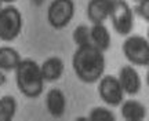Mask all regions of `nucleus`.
<instances>
[{"instance_id":"14","label":"nucleus","mask_w":149,"mask_h":121,"mask_svg":"<svg viewBox=\"0 0 149 121\" xmlns=\"http://www.w3.org/2000/svg\"><path fill=\"white\" fill-rule=\"evenodd\" d=\"M22 61L19 53L15 48L3 46L0 47V70L3 72H13Z\"/></svg>"},{"instance_id":"25","label":"nucleus","mask_w":149,"mask_h":121,"mask_svg":"<svg viewBox=\"0 0 149 121\" xmlns=\"http://www.w3.org/2000/svg\"><path fill=\"white\" fill-rule=\"evenodd\" d=\"M134 1H139V0H134Z\"/></svg>"},{"instance_id":"12","label":"nucleus","mask_w":149,"mask_h":121,"mask_svg":"<svg viewBox=\"0 0 149 121\" xmlns=\"http://www.w3.org/2000/svg\"><path fill=\"white\" fill-rule=\"evenodd\" d=\"M120 114L126 121H142L146 117V107L135 99H128L122 102Z\"/></svg>"},{"instance_id":"7","label":"nucleus","mask_w":149,"mask_h":121,"mask_svg":"<svg viewBox=\"0 0 149 121\" xmlns=\"http://www.w3.org/2000/svg\"><path fill=\"white\" fill-rule=\"evenodd\" d=\"M98 94L101 100L108 106L117 107L124 99V91L117 77L107 74L98 80Z\"/></svg>"},{"instance_id":"3","label":"nucleus","mask_w":149,"mask_h":121,"mask_svg":"<svg viewBox=\"0 0 149 121\" xmlns=\"http://www.w3.org/2000/svg\"><path fill=\"white\" fill-rule=\"evenodd\" d=\"M123 55L133 66H149V40L141 35H128L122 46Z\"/></svg>"},{"instance_id":"5","label":"nucleus","mask_w":149,"mask_h":121,"mask_svg":"<svg viewBox=\"0 0 149 121\" xmlns=\"http://www.w3.org/2000/svg\"><path fill=\"white\" fill-rule=\"evenodd\" d=\"M76 7L73 0H53L47 8V21L54 29H64L73 19Z\"/></svg>"},{"instance_id":"21","label":"nucleus","mask_w":149,"mask_h":121,"mask_svg":"<svg viewBox=\"0 0 149 121\" xmlns=\"http://www.w3.org/2000/svg\"><path fill=\"white\" fill-rule=\"evenodd\" d=\"M0 1H1V4H14V3H15L17 0H0Z\"/></svg>"},{"instance_id":"11","label":"nucleus","mask_w":149,"mask_h":121,"mask_svg":"<svg viewBox=\"0 0 149 121\" xmlns=\"http://www.w3.org/2000/svg\"><path fill=\"white\" fill-rule=\"evenodd\" d=\"M40 69H42L44 81L51 83V81H57L62 77L65 72V63L62 58H59V57H50L43 61Z\"/></svg>"},{"instance_id":"8","label":"nucleus","mask_w":149,"mask_h":121,"mask_svg":"<svg viewBox=\"0 0 149 121\" xmlns=\"http://www.w3.org/2000/svg\"><path fill=\"white\" fill-rule=\"evenodd\" d=\"M119 81L122 84V88L124 94L128 95H137L142 88V81L141 76L137 72V69L133 65H126L119 70Z\"/></svg>"},{"instance_id":"1","label":"nucleus","mask_w":149,"mask_h":121,"mask_svg":"<svg viewBox=\"0 0 149 121\" xmlns=\"http://www.w3.org/2000/svg\"><path fill=\"white\" fill-rule=\"evenodd\" d=\"M107 66L104 51L93 44L77 47L72 57V68L76 77L86 84H94L104 76Z\"/></svg>"},{"instance_id":"4","label":"nucleus","mask_w":149,"mask_h":121,"mask_svg":"<svg viewBox=\"0 0 149 121\" xmlns=\"http://www.w3.org/2000/svg\"><path fill=\"white\" fill-rule=\"evenodd\" d=\"M22 14L14 6H6L0 11V40L14 41L22 32Z\"/></svg>"},{"instance_id":"18","label":"nucleus","mask_w":149,"mask_h":121,"mask_svg":"<svg viewBox=\"0 0 149 121\" xmlns=\"http://www.w3.org/2000/svg\"><path fill=\"white\" fill-rule=\"evenodd\" d=\"M135 11L144 21L149 22V0H139Z\"/></svg>"},{"instance_id":"15","label":"nucleus","mask_w":149,"mask_h":121,"mask_svg":"<svg viewBox=\"0 0 149 121\" xmlns=\"http://www.w3.org/2000/svg\"><path fill=\"white\" fill-rule=\"evenodd\" d=\"M17 114V99L13 95L0 98V121H11Z\"/></svg>"},{"instance_id":"24","label":"nucleus","mask_w":149,"mask_h":121,"mask_svg":"<svg viewBox=\"0 0 149 121\" xmlns=\"http://www.w3.org/2000/svg\"><path fill=\"white\" fill-rule=\"evenodd\" d=\"M1 8H3V7H1V1H0V11H1Z\"/></svg>"},{"instance_id":"13","label":"nucleus","mask_w":149,"mask_h":121,"mask_svg":"<svg viewBox=\"0 0 149 121\" xmlns=\"http://www.w3.org/2000/svg\"><path fill=\"white\" fill-rule=\"evenodd\" d=\"M90 33L91 44L95 46L98 50L105 53L111 48V33L104 24H93V26H90Z\"/></svg>"},{"instance_id":"10","label":"nucleus","mask_w":149,"mask_h":121,"mask_svg":"<svg viewBox=\"0 0 149 121\" xmlns=\"http://www.w3.org/2000/svg\"><path fill=\"white\" fill-rule=\"evenodd\" d=\"M46 107L48 114L54 118H61L66 111V98L62 90L51 88L46 95Z\"/></svg>"},{"instance_id":"20","label":"nucleus","mask_w":149,"mask_h":121,"mask_svg":"<svg viewBox=\"0 0 149 121\" xmlns=\"http://www.w3.org/2000/svg\"><path fill=\"white\" fill-rule=\"evenodd\" d=\"M31 1H32V3L36 6V7H40V6H42L43 3L46 1V0H31Z\"/></svg>"},{"instance_id":"2","label":"nucleus","mask_w":149,"mask_h":121,"mask_svg":"<svg viewBox=\"0 0 149 121\" xmlns=\"http://www.w3.org/2000/svg\"><path fill=\"white\" fill-rule=\"evenodd\" d=\"M15 83L17 88L24 96L29 99H36L44 91V79L42 74L40 65L31 58L22 59L17 66Z\"/></svg>"},{"instance_id":"23","label":"nucleus","mask_w":149,"mask_h":121,"mask_svg":"<svg viewBox=\"0 0 149 121\" xmlns=\"http://www.w3.org/2000/svg\"><path fill=\"white\" fill-rule=\"evenodd\" d=\"M146 39L149 40V28H148V32H146Z\"/></svg>"},{"instance_id":"6","label":"nucleus","mask_w":149,"mask_h":121,"mask_svg":"<svg viewBox=\"0 0 149 121\" xmlns=\"http://www.w3.org/2000/svg\"><path fill=\"white\" fill-rule=\"evenodd\" d=\"M112 26L117 35L128 36L134 28V12L126 0H113L111 12Z\"/></svg>"},{"instance_id":"19","label":"nucleus","mask_w":149,"mask_h":121,"mask_svg":"<svg viewBox=\"0 0 149 121\" xmlns=\"http://www.w3.org/2000/svg\"><path fill=\"white\" fill-rule=\"evenodd\" d=\"M6 83H7V76L4 74L3 70H0V87H3Z\"/></svg>"},{"instance_id":"9","label":"nucleus","mask_w":149,"mask_h":121,"mask_svg":"<svg viewBox=\"0 0 149 121\" xmlns=\"http://www.w3.org/2000/svg\"><path fill=\"white\" fill-rule=\"evenodd\" d=\"M113 0H90L87 4V18L91 24H104L111 17Z\"/></svg>"},{"instance_id":"17","label":"nucleus","mask_w":149,"mask_h":121,"mask_svg":"<svg viewBox=\"0 0 149 121\" xmlns=\"http://www.w3.org/2000/svg\"><path fill=\"white\" fill-rule=\"evenodd\" d=\"M87 120L90 121H115L116 116L112 110H109L108 107L104 106H97L94 109H91V111L88 113Z\"/></svg>"},{"instance_id":"22","label":"nucleus","mask_w":149,"mask_h":121,"mask_svg":"<svg viewBox=\"0 0 149 121\" xmlns=\"http://www.w3.org/2000/svg\"><path fill=\"white\" fill-rule=\"evenodd\" d=\"M146 84H148V88H149V66H148V72H146Z\"/></svg>"},{"instance_id":"16","label":"nucleus","mask_w":149,"mask_h":121,"mask_svg":"<svg viewBox=\"0 0 149 121\" xmlns=\"http://www.w3.org/2000/svg\"><path fill=\"white\" fill-rule=\"evenodd\" d=\"M72 39L76 47H81V46H87L91 44V33L90 26H87L84 24H80L74 28L73 33H72Z\"/></svg>"}]
</instances>
